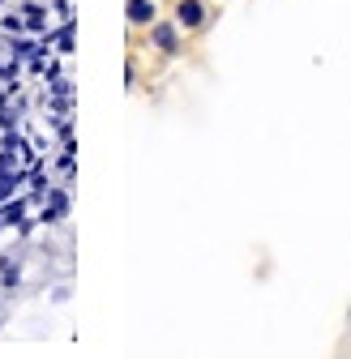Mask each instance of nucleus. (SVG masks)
Returning <instances> with one entry per match:
<instances>
[{"label": "nucleus", "instance_id": "7ed1b4c3", "mask_svg": "<svg viewBox=\"0 0 351 359\" xmlns=\"http://www.w3.org/2000/svg\"><path fill=\"white\" fill-rule=\"evenodd\" d=\"M124 13L133 26H154V0H128Z\"/></svg>", "mask_w": 351, "mask_h": 359}, {"label": "nucleus", "instance_id": "39448f33", "mask_svg": "<svg viewBox=\"0 0 351 359\" xmlns=\"http://www.w3.org/2000/svg\"><path fill=\"white\" fill-rule=\"evenodd\" d=\"M22 18L30 30H48V18H43V5H22Z\"/></svg>", "mask_w": 351, "mask_h": 359}, {"label": "nucleus", "instance_id": "423d86ee", "mask_svg": "<svg viewBox=\"0 0 351 359\" xmlns=\"http://www.w3.org/2000/svg\"><path fill=\"white\" fill-rule=\"evenodd\" d=\"M18 278H22V269H18L13 261H0V283H5V291H13Z\"/></svg>", "mask_w": 351, "mask_h": 359}, {"label": "nucleus", "instance_id": "f03ea898", "mask_svg": "<svg viewBox=\"0 0 351 359\" xmlns=\"http://www.w3.org/2000/svg\"><path fill=\"white\" fill-rule=\"evenodd\" d=\"M176 26H180V30L206 26V5H201V0H180V5H176Z\"/></svg>", "mask_w": 351, "mask_h": 359}, {"label": "nucleus", "instance_id": "20e7f679", "mask_svg": "<svg viewBox=\"0 0 351 359\" xmlns=\"http://www.w3.org/2000/svg\"><path fill=\"white\" fill-rule=\"evenodd\" d=\"M0 222H5V227H22L26 222V201H5L0 205Z\"/></svg>", "mask_w": 351, "mask_h": 359}, {"label": "nucleus", "instance_id": "f257e3e1", "mask_svg": "<svg viewBox=\"0 0 351 359\" xmlns=\"http://www.w3.org/2000/svg\"><path fill=\"white\" fill-rule=\"evenodd\" d=\"M150 39H154V48L167 52V56L180 52V26H176V22H154L150 26Z\"/></svg>", "mask_w": 351, "mask_h": 359}]
</instances>
